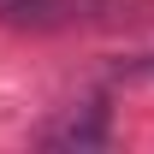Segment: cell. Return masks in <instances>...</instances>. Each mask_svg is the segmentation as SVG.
<instances>
[{
	"label": "cell",
	"instance_id": "obj_1",
	"mask_svg": "<svg viewBox=\"0 0 154 154\" xmlns=\"http://www.w3.org/2000/svg\"><path fill=\"white\" fill-rule=\"evenodd\" d=\"M142 18V0H0V24L12 30H107Z\"/></svg>",
	"mask_w": 154,
	"mask_h": 154
}]
</instances>
